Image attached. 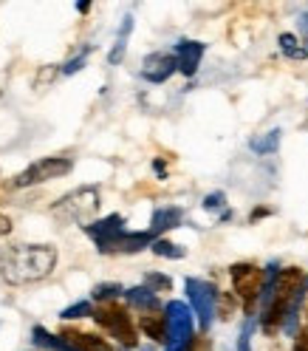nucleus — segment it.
<instances>
[{
	"instance_id": "f257e3e1",
	"label": "nucleus",
	"mask_w": 308,
	"mask_h": 351,
	"mask_svg": "<svg viewBox=\"0 0 308 351\" xmlns=\"http://www.w3.org/2000/svg\"><path fill=\"white\" fill-rule=\"evenodd\" d=\"M57 267V250L51 244H20L0 255V275L12 287H26L49 278Z\"/></svg>"
},
{
	"instance_id": "f03ea898",
	"label": "nucleus",
	"mask_w": 308,
	"mask_h": 351,
	"mask_svg": "<svg viewBox=\"0 0 308 351\" xmlns=\"http://www.w3.org/2000/svg\"><path fill=\"white\" fill-rule=\"evenodd\" d=\"M94 320L111 335L125 351H133L139 346V335H136V326L130 320V312L122 309L119 303H99L94 309Z\"/></svg>"
},
{
	"instance_id": "7ed1b4c3",
	"label": "nucleus",
	"mask_w": 308,
	"mask_h": 351,
	"mask_svg": "<svg viewBox=\"0 0 308 351\" xmlns=\"http://www.w3.org/2000/svg\"><path fill=\"white\" fill-rule=\"evenodd\" d=\"M229 278H232V287H235V295L244 303L246 315L252 317L255 315V306L257 300L263 298V287H266V275H263L260 267L255 263H235L229 269Z\"/></svg>"
},
{
	"instance_id": "20e7f679",
	"label": "nucleus",
	"mask_w": 308,
	"mask_h": 351,
	"mask_svg": "<svg viewBox=\"0 0 308 351\" xmlns=\"http://www.w3.org/2000/svg\"><path fill=\"white\" fill-rule=\"evenodd\" d=\"M99 207V190L97 187H79L51 207V215L60 221H88Z\"/></svg>"
},
{
	"instance_id": "39448f33",
	"label": "nucleus",
	"mask_w": 308,
	"mask_h": 351,
	"mask_svg": "<svg viewBox=\"0 0 308 351\" xmlns=\"http://www.w3.org/2000/svg\"><path fill=\"white\" fill-rule=\"evenodd\" d=\"M74 162L68 156H49V159H40L31 167H26L23 173L14 179V187H31V184H42V182H51V179H62L65 173H71Z\"/></svg>"
},
{
	"instance_id": "423d86ee",
	"label": "nucleus",
	"mask_w": 308,
	"mask_h": 351,
	"mask_svg": "<svg viewBox=\"0 0 308 351\" xmlns=\"http://www.w3.org/2000/svg\"><path fill=\"white\" fill-rule=\"evenodd\" d=\"M187 298H190V306L192 312L198 317V323H201V328L207 332V328L212 326V317H215V300H218V292L212 283L207 280H198V278H187Z\"/></svg>"
},
{
	"instance_id": "0eeeda50",
	"label": "nucleus",
	"mask_w": 308,
	"mask_h": 351,
	"mask_svg": "<svg viewBox=\"0 0 308 351\" xmlns=\"http://www.w3.org/2000/svg\"><path fill=\"white\" fill-rule=\"evenodd\" d=\"M153 241H156V235H153L150 230L147 232H127L122 230L116 238H111L107 244L99 247L102 255H133V252H142L144 247H153Z\"/></svg>"
},
{
	"instance_id": "6e6552de",
	"label": "nucleus",
	"mask_w": 308,
	"mask_h": 351,
	"mask_svg": "<svg viewBox=\"0 0 308 351\" xmlns=\"http://www.w3.org/2000/svg\"><path fill=\"white\" fill-rule=\"evenodd\" d=\"M175 71H179V57L170 54V51H156L144 57V65H142V77L153 85H162L167 82Z\"/></svg>"
},
{
	"instance_id": "1a4fd4ad",
	"label": "nucleus",
	"mask_w": 308,
	"mask_h": 351,
	"mask_svg": "<svg viewBox=\"0 0 308 351\" xmlns=\"http://www.w3.org/2000/svg\"><path fill=\"white\" fill-rule=\"evenodd\" d=\"M204 51H207V46H204V43H198V40H181V43H175V51L172 54L179 57V71L184 77H195Z\"/></svg>"
},
{
	"instance_id": "9d476101",
	"label": "nucleus",
	"mask_w": 308,
	"mask_h": 351,
	"mask_svg": "<svg viewBox=\"0 0 308 351\" xmlns=\"http://www.w3.org/2000/svg\"><path fill=\"white\" fill-rule=\"evenodd\" d=\"M125 218L122 215H107V218H102V221H94V224H85V232L88 235H91L94 241H97V247H102V244H107V241H111V238H116L125 227Z\"/></svg>"
},
{
	"instance_id": "9b49d317",
	"label": "nucleus",
	"mask_w": 308,
	"mask_h": 351,
	"mask_svg": "<svg viewBox=\"0 0 308 351\" xmlns=\"http://www.w3.org/2000/svg\"><path fill=\"white\" fill-rule=\"evenodd\" d=\"M65 340H68L77 351H114V346L107 343L105 337H97V335H88V332H79V328H68L65 326L60 332Z\"/></svg>"
},
{
	"instance_id": "f8f14e48",
	"label": "nucleus",
	"mask_w": 308,
	"mask_h": 351,
	"mask_svg": "<svg viewBox=\"0 0 308 351\" xmlns=\"http://www.w3.org/2000/svg\"><path fill=\"white\" fill-rule=\"evenodd\" d=\"M125 298L127 303L139 309V315H147V312H162V303H159V295L147 289V287H133V289H125Z\"/></svg>"
},
{
	"instance_id": "ddd939ff",
	"label": "nucleus",
	"mask_w": 308,
	"mask_h": 351,
	"mask_svg": "<svg viewBox=\"0 0 308 351\" xmlns=\"http://www.w3.org/2000/svg\"><path fill=\"white\" fill-rule=\"evenodd\" d=\"M139 328L144 332V337H150L153 343H164L167 346V317H164V312L139 315Z\"/></svg>"
},
{
	"instance_id": "4468645a",
	"label": "nucleus",
	"mask_w": 308,
	"mask_h": 351,
	"mask_svg": "<svg viewBox=\"0 0 308 351\" xmlns=\"http://www.w3.org/2000/svg\"><path fill=\"white\" fill-rule=\"evenodd\" d=\"M184 221V210L181 207H159L156 213H153V227H150V232L153 235H159V232H167V230H172V227H179Z\"/></svg>"
},
{
	"instance_id": "2eb2a0df",
	"label": "nucleus",
	"mask_w": 308,
	"mask_h": 351,
	"mask_svg": "<svg viewBox=\"0 0 308 351\" xmlns=\"http://www.w3.org/2000/svg\"><path fill=\"white\" fill-rule=\"evenodd\" d=\"M31 343L37 348H46V351H77L62 335H51L46 326H34L31 328Z\"/></svg>"
},
{
	"instance_id": "dca6fc26",
	"label": "nucleus",
	"mask_w": 308,
	"mask_h": 351,
	"mask_svg": "<svg viewBox=\"0 0 308 351\" xmlns=\"http://www.w3.org/2000/svg\"><path fill=\"white\" fill-rule=\"evenodd\" d=\"M130 29H133V17H125V23H122V32H119V40H116V46L111 49V54H107V62L111 65H119L122 62V57H125V51H127V34H130Z\"/></svg>"
},
{
	"instance_id": "f3484780",
	"label": "nucleus",
	"mask_w": 308,
	"mask_h": 351,
	"mask_svg": "<svg viewBox=\"0 0 308 351\" xmlns=\"http://www.w3.org/2000/svg\"><path fill=\"white\" fill-rule=\"evenodd\" d=\"M280 51L285 54V57H289V60H305L308 57V49L303 46V43L294 37V34H289V32H285V34H280Z\"/></svg>"
},
{
	"instance_id": "a211bd4d",
	"label": "nucleus",
	"mask_w": 308,
	"mask_h": 351,
	"mask_svg": "<svg viewBox=\"0 0 308 351\" xmlns=\"http://www.w3.org/2000/svg\"><path fill=\"white\" fill-rule=\"evenodd\" d=\"M277 145H280V130H269V134H263V136H257V139L249 142V147H252L255 153H260V156H266V153H274Z\"/></svg>"
},
{
	"instance_id": "6ab92c4d",
	"label": "nucleus",
	"mask_w": 308,
	"mask_h": 351,
	"mask_svg": "<svg viewBox=\"0 0 308 351\" xmlns=\"http://www.w3.org/2000/svg\"><path fill=\"white\" fill-rule=\"evenodd\" d=\"M150 250L156 252L159 258H172V261H179V258H184V255H187V250H184V247L172 244V241H167V238H156V241H153V247H150Z\"/></svg>"
},
{
	"instance_id": "aec40b11",
	"label": "nucleus",
	"mask_w": 308,
	"mask_h": 351,
	"mask_svg": "<svg viewBox=\"0 0 308 351\" xmlns=\"http://www.w3.org/2000/svg\"><path fill=\"white\" fill-rule=\"evenodd\" d=\"M62 320H79V317H94V306L91 300H77L71 306H65V309L60 312Z\"/></svg>"
},
{
	"instance_id": "412c9836",
	"label": "nucleus",
	"mask_w": 308,
	"mask_h": 351,
	"mask_svg": "<svg viewBox=\"0 0 308 351\" xmlns=\"http://www.w3.org/2000/svg\"><path fill=\"white\" fill-rule=\"evenodd\" d=\"M119 295H125V289L119 287V283H97L94 292H91V298L99 300V303H114Z\"/></svg>"
},
{
	"instance_id": "4be33fe9",
	"label": "nucleus",
	"mask_w": 308,
	"mask_h": 351,
	"mask_svg": "<svg viewBox=\"0 0 308 351\" xmlns=\"http://www.w3.org/2000/svg\"><path fill=\"white\" fill-rule=\"evenodd\" d=\"M144 287L153 289V292H170L172 280H170L167 275H159V272H147V275H144Z\"/></svg>"
},
{
	"instance_id": "5701e85b",
	"label": "nucleus",
	"mask_w": 308,
	"mask_h": 351,
	"mask_svg": "<svg viewBox=\"0 0 308 351\" xmlns=\"http://www.w3.org/2000/svg\"><path fill=\"white\" fill-rule=\"evenodd\" d=\"M88 51H91V49H85L79 57H74V60L65 62V65H62V74H77V71L82 69V65H85V60H88Z\"/></svg>"
},
{
	"instance_id": "b1692460",
	"label": "nucleus",
	"mask_w": 308,
	"mask_h": 351,
	"mask_svg": "<svg viewBox=\"0 0 308 351\" xmlns=\"http://www.w3.org/2000/svg\"><path fill=\"white\" fill-rule=\"evenodd\" d=\"M187 351H212V340L207 335H195L187 346Z\"/></svg>"
},
{
	"instance_id": "393cba45",
	"label": "nucleus",
	"mask_w": 308,
	"mask_h": 351,
	"mask_svg": "<svg viewBox=\"0 0 308 351\" xmlns=\"http://www.w3.org/2000/svg\"><path fill=\"white\" fill-rule=\"evenodd\" d=\"M218 207H224V193H209L204 199V210H218Z\"/></svg>"
},
{
	"instance_id": "a878e982",
	"label": "nucleus",
	"mask_w": 308,
	"mask_h": 351,
	"mask_svg": "<svg viewBox=\"0 0 308 351\" xmlns=\"http://www.w3.org/2000/svg\"><path fill=\"white\" fill-rule=\"evenodd\" d=\"M252 317L246 320V326H244V335H240V340H238V351H249V335H252Z\"/></svg>"
},
{
	"instance_id": "bb28decb",
	"label": "nucleus",
	"mask_w": 308,
	"mask_h": 351,
	"mask_svg": "<svg viewBox=\"0 0 308 351\" xmlns=\"http://www.w3.org/2000/svg\"><path fill=\"white\" fill-rule=\"evenodd\" d=\"M292 351H308V326H303V332L297 335L294 340V348Z\"/></svg>"
},
{
	"instance_id": "cd10ccee",
	"label": "nucleus",
	"mask_w": 308,
	"mask_h": 351,
	"mask_svg": "<svg viewBox=\"0 0 308 351\" xmlns=\"http://www.w3.org/2000/svg\"><path fill=\"white\" fill-rule=\"evenodd\" d=\"M9 232H12V218L0 215V235H9Z\"/></svg>"
},
{
	"instance_id": "c85d7f7f",
	"label": "nucleus",
	"mask_w": 308,
	"mask_h": 351,
	"mask_svg": "<svg viewBox=\"0 0 308 351\" xmlns=\"http://www.w3.org/2000/svg\"><path fill=\"white\" fill-rule=\"evenodd\" d=\"M221 317H232V298H224V306H221Z\"/></svg>"
},
{
	"instance_id": "c756f323",
	"label": "nucleus",
	"mask_w": 308,
	"mask_h": 351,
	"mask_svg": "<svg viewBox=\"0 0 308 351\" xmlns=\"http://www.w3.org/2000/svg\"><path fill=\"white\" fill-rule=\"evenodd\" d=\"M272 210H266V207H260V210H255L252 215H249V221H257V218H266Z\"/></svg>"
},
{
	"instance_id": "7c9ffc66",
	"label": "nucleus",
	"mask_w": 308,
	"mask_h": 351,
	"mask_svg": "<svg viewBox=\"0 0 308 351\" xmlns=\"http://www.w3.org/2000/svg\"><path fill=\"white\" fill-rule=\"evenodd\" d=\"M300 32H303V40L308 43V14L300 17Z\"/></svg>"
},
{
	"instance_id": "2f4dec72",
	"label": "nucleus",
	"mask_w": 308,
	"mask_h": 351,
	"mask_svg": "<svg viewBox=\"0 0 308 351\" xmlns=\"http://www.w3.org/2000/svg\"><path fill=\"white\" fill-rule=\"evenodd\" d=\"M77 12L79 14H88V12H91V3H77Z\"/></svg>"
},
{
	"instance_id": "473e14b6",
	"label": "nucleus",
	"mask_w": 308,
	"mask_h": 351,
	"mask_svg": "<svg viewBox=\"0 0 308 351\" xmlns=\"http://www.w3.org/2000/svg\"><path fill=\"white\" fill-rule=\"evenodd\" d=\"M153 167H156V173H159V176H164V162H162V159L153 162Z\"/></svg>"
},
{
	"instance_id": "72a5a7b5",
	"label": "nucleus",
	"mask_w": 308,
	"mask_h": 351,
	"mask_svg": "<svg viewBox=\"0 0 308 351\" xmlns=\"http://www.w3.org/2000/svg\"><path fill=\"white\" fill-rule=\"evenodd\" d=\"M305 326H308V309H305Z\"/></svg>"
},
{
	"instance_id": "f704fd0d",
	"label": "nucleus",
	"mask_w": 308,
	"mask_h": 351,
	"mask_svg": "<svg viewBox=\"0 0 308 351\" xmlns=\"http://www.w3.org/2000/svg\"><path fill=\"white\" fill-rule=\"evenodd\" d=\"M144 351H156V348H144Z\"/></svg>"
}]
</instances>
